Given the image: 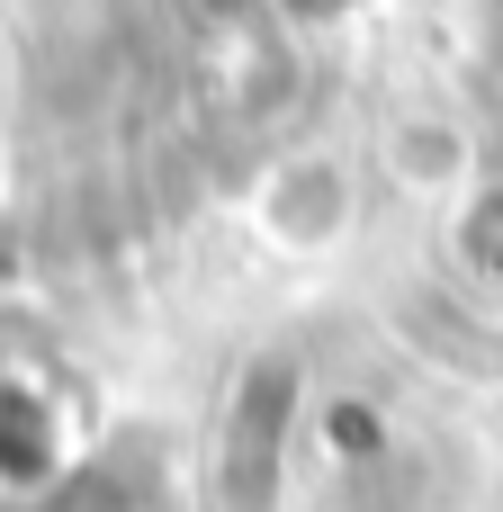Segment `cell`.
I'll return each mask as SVG.
<instances>
[{"label":"cell","instance_id":"cell-1","mask_svg":"<svg viewBox=\"0 0 503 512\" xmlns=\"http://www.w3.org/2000/svg\"><path fill=\"white\" fill-rule=\"evenodd\" d=\"M468 252H477L486 270H503V189L477 207V225H468Z\"/></svg>","mask_w":503,"mask_h":512}]
</instances>
